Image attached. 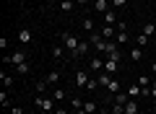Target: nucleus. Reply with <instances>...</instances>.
<instances>
[{"mask_svg":"<svg viewBox=\"0 0 156 114\" xmlns=\"http://www.w3.org/2000/svg\"><path fill=\"white\" fill-rule=\"evenodd\" d=\"M29 70H31L29 60H26V62H21V65H13V73H16V75H29Z\"/></svg>","mask_w":156,"mask_h":114,"instance_id":"9d476101","label":"nucleus"},{"mask_svg":"<svg viewBox=\"0 0 156 114\" xmlns=\"http://www.w3.org/2000/svg\"><path fill=\"white\" fill-rule=\"evenodd\" d=\"M128 96H130V98H138V96H143V88H140L138 83H133V86H130V91H128Z\"/></svg>","mask_w":156,"mask_h":114,"instance_id":"a211bd4d","label":"nucleus"},{"mask_svg":"<svg viewBox=\"0 0 156 114\" xmlns=\"http://www.w3.org/2000/svg\"><path fill=\"white\" fill-rule=\"evenodd\" d=\"M73 114H86V112H83V109H76V112H73Z\"/></svg>","mask_w":156,"mask_h":114,"instance_id":"4c0bfd02","label":"nucleus"},{"mask_svg":"<svg viewBox=\"0 0 156 114\" xmlns=\"http://www.w3.org/2000/svg\"><path fill=\"white\" fill-rule=\"evenodd\" d=\"M73 109H83V98H70Z\"/></svg>","mask_w":156,"mask_h":114,"instance_id":"2f4dec72","label":"nucleus"},{"mask_svg":"<svg viewBox=\"0 0 156 114\" xmlns=\"http://www.w3.org/2000/svg\"><path fill=\"white\" fill-rule=\"evenodd\" d=\"M112 78H115V75H109V73H99V75H96V81H99V86H101V88H107Z\"/></svg>","mask_w":156,"mask_h":114,"instance_id":"2eb2a0df","label":"nucleus"},{"mask_svg":"<svg viewBox=\"0 0 156 114\" xmlns=\"http://www.w3.org/2000/svg\"><path fill=\"white\" fill-rule=\"evenodd\" d=\"M50 86H57V81H60V70H52V73H47V78H44Z\"/></svg>","mask_w":156,"mask_h":114,"instance_id":"dca6fc26","label":"nucleus"},{"mask_svg":"<svg viewBox=\"0 0 156 114\" xmlns=\"http://www.w3.org/2000/svg\"><path fill=\"white\" fill-rule=\"evenodd\" d=\"M140 109H138V98H130L128 104H125V114H138Z\"/></svg>","mask_w":156,"mask_h":114,"instance_id":"9b49d317","label":"nucleus"},{"mask_svg":"<svg viewBox=\"0 0 156 114\" xmlns=\"http://www.w3.org/2000/svg\"><path fill=\"white\" fill-rule=\"evenodd\" d=\"M86 83H89V73H86V70H78L76 73V86L78 88H86Z\"/></svg>","mask_w":156,"mask_h":114,"instance_id":"0eeeda50","label":"nucleus"},{"mask_svg":"<svg viewBox=\"0 0 156 114\" xmlns=\"http://www.w3.org/2000/svg\"><path fill=\"white\" fill-rule=\"evenodd\" d=\"M52 98H55V101H62V98H65V91H62V88H55V91H52Z\"/></svg>","mask_w":156,"mask_h":114,"instance_id":"bb28decb","label":"nucleus"},{"mask_svg":"<svg viewBox=\"0 0 156 114\" xmlns=\"http://www.w3.org/2000/svg\"><path fill=\"white\" fill-rule=\"evenodd\" d=\"M86 88H89V91H96V88H101V86H99V81H96V75H91V78H89Z\"/></svg>","mask_w":156,"mask_h":114,"instance_id":"393cba45","label":"nucleus"},{"mask_svg":"<svg viewBox=\"0 0 156 114\" xmlns=\"http://www.w3.org/2000/svg\"><path fill=\"white\" fill-rule=\"evenodd\" d=\"M104 73H109V75H117V73H120V62L107 57V60H104Z\"/></svg>","mask_w":156,"mask_h":114,"instance_id":"20e7f679","label":"nucleus"},{"mask_svg":"<svg viewBox=\"0 0 156 114\" xmlns=\"http://www.w3.org/2000/svg\"><path fill=\"white\" fill-rule=\"evenodd\" d=\"M47 86H50V83H47L44 78H42V81H37V83H34V91H37V93H44V91H47Z\"/></svg>","mask_w":156,"mask_h":114,"instance_id":"4be33fe9","label":"nucleus"},{"mask_svg":"<svg viewBox=\"0 0 156 114\" xmlns=\"http://www.w3.org/2000/svg\"><path fill=\"white\" fill-rule=\"evenodd\" d=\"M128 39H130V36H128V31H117V36H115V42L120 44V47H122V44L128 42Z\"/></svg>","mask_w":156,"mask_h":114,"instance_id":"b1692460","label":"nucleus"},{"mask_svg":"<svg viewBox=\"0 0 156 114\" xmlns=\"http://www.w3.org/2000/svg\"><path fill=\"white\" fill-rule=\"evenodd\" d=\"M0 104H3V106H8V109H11V106H13V104H11V98H8V96H5V91L0 93Z\"/></svg>","mask_w":156,"mask_h":114,"instance_id":"c85d7f7f","label":"nucleus"},{"mask_svg":"<svg viewBox=\"0 0 156 114\" xmlns=\"http://www.w3.org/2000/svg\"><path fill=\"white\" fill-rule=\"evenodd\" d=\"M5 60V65H21V62H26V54L21 52V49H16V52H11L8 57H3Z\"/></svg>","mask_w":156,"mask_h":114,"instance_id":"7ed1b4c3","label":"nucleus"},{"mask_svg":"<svg viewBox=\"0 0 156 114\" xmlns=\"http://www.w3.org/2000/svg\"><path fill=\"white\" fill-rule=\"evenodd\" d=\"M62 54H65V47H62V44H57V47L52 49V57H55V60H62Z\"/></svg>","mask_w":156,"mask_h":114,"instance_id":"5701e85b","label":"nucleus"},{"mask_svg":"<svg viewBox=\"0 0 156 114\" xmlns=\"http://www.w3.org/2000/svg\"><path fill=\"white\" fill-rule=\"evenodd\" d=\"M83 112H86V114H99L96 101H91V98H89V101H83Z\"/></svg>","mask_w":156,"mask_h":114,"instance_id":"ddd939ff","label":"nucleus"},{"mask_svg":"<svg viewBox=\"0 0 156 114\" xmlns=\"http://www.w3.org/2000/svg\"><path fill=\"white\" fill-rule=\"evenodd\" d=\"M122 5H128V0H112V8H122Z\"/></svg>","mask_w":156,"mask_h":114,"instance_id":"473e14b6","label":"nucleus"},{"mask_svg":"<svg viewBox=\"0 0 156 114\" xmlns=\"http://www.w3.org/2000/svg\"><path fill=\"white\" fill-rule=\"evenodd\" d=\"M99 114H109V112H107V109H99Z\"/></svg>","mask_w":156,"mask_h":114,"instance_id":"ea45409f","label":"nucleus"},{"mask_svg":"<svg viewBox=\"0 0 156 114\" xmlns=\"http://www.w3.org/2000/svg\"><path fill=\"white\" fill-rule=\"evenodd\" d=\"M0 78H3V86H5V88H11V86H13V78H11V75H5V73H3Z\"/></svg>","mask_w":156,"mask_h":114,"instance_id":"7c9ffc66","label":"nucleus"},{"mask_svg":"<svg viewBox=\"0 0 156 114\" xmlns=\"http://www.w3.org/2000/svg\"><path fill=\"white\" fill-rule=\"evenodd\" d=\"M135 44H138V47H146V44H148V36H146V34H140V36H135Z\"/></svg>","mask_w":156,"mask_h":114,"instance_id":"cd10ccee","label":"nucleus"},{"mask_svg":"<svg viewBox=\"0 0 156 114\" xmlns=\"http://www.w3.org/2000/svg\"><path fill=\"white\" fill-rule=\"evenodd\" d=\"M18 42L29 44V42H31V31H29V29H21V31H18Z\"/></svg>","mask_w":156,"mask_h":114,"instance_id":"f3484780","label":"nucleus"},{"mask_svg":"<svg viewBox=\"0 0 156 114\" xmlns=\"http://www.w3.org/2000/svg\"><path fill=\"white\" fill-rule=\"evenodd\" d=\"M83 29H86V31H94V18H86V21H83Z\"/></svg>","mask_w":156,"mask_h":114,"instance_id":"c756f323","label":"nucleus"},{"mask_svg":"<svg viewBox=\"0 0 156 114\" xmlns=\"http://www.w3.org/2000/svg\"><path fill=\"white\" fill-rule=\"evenodd\" d=\"M86 52H89V42H83V39H81V44L76 47V52H70V60H78V57H83Z\"/></svg>","mask_w":156,"mask_h":114,"instance_id":"39448f33","label":"nucleus"},{"mask_svg":"<svg viewBox=\"0 0 156 114\" xmlns=\"http://www.w3.org/2000/svg\"><path fill=\"white\" fill-rule=\"evenodd\" d=\"M101 36H104V39H115V36H117V26H107V23H104Z\"/></svg>","mask_w":156,"mask_h":114,"instance_id":"f8f14e48","label":"nucleus"},{"mask_svg":"<svg viewBox=\"0 0 156 114\" xmlns=\"http://www.w3.org/2000/svg\"><path fill=\"white\" fill-rule=\"evenodd\" d=\"M60 44L68 49V52H76V47L81 44V39H78V36H73V34H62V36H60Z\"/></svg>","mask_w":156,"mask_h":114,"instance_id":"f03ea898","label":"nucleus"},{"mask_svg":"<svg viewBox=\"0 0 156 114\" xmlns=\"http://www.w3.org/2000/svg\"><path fill=\"white\" fill-rule=\"evenodd\" d=\"M109 101H112V104H120V106H125V104L130 101V96H128V93H122V91H120V93H115V96H112Z\"/></svg>","mask_w":156,"mask_h":114,"instance_id":"1a4fd4ad","label":"nucleus"},{"mask_svg":"<svg viewBox=\"0 0 156 114\" xmlns=\"http://www.w3.org/2000/svg\"><path fill=\"white\" fill-rule=\"evenodd\" d=\"M94 11L104 16V13L109 11V0H94Z\"/></svg>","mask_w":156,"mask_h":114,"instance_id":"6e6552de","label":"nucleus"},{"mask_svg":"<svg viewBox=\"0 0 156 114\" xmlns=\"http://www.w3.org/2000/svg\"><path fill=\"white\" fill-rule=\"evenodd\" d=\"M148 114H154V112H148Z\"/></svg>","mask_w":156,"mask_h":114,"instance_id":"79ce46f5","label":"nucleus"},{"mask_svg":"<svg viewBox=\"0 0 156 114\" xmlns=\"http://www.w3.org/2000/svg\"><path fill=\"white\" fill-rule=\"evenodd\" d=\"M104 23H107V26H117V16H115V11H107V13H104Z\"/></svg>","mask_w":156,"mask_h":114,"instance_id":"aec40b11","label":"nucleus"},{"mask_svg":"<svg viewBox=\"0 0 156 114\" xmlns=\"http://www.w3.org/2000/svg\"><path fill=\"white\" fill-rule=\"evenodd\" d=\"M55 112H57V114H68V112H65V109H55Z\"/></svg>","mask_w":156,"mask_h":114,"instance_id":"e433bc0d","label":"nucleus"},{"mask_svg":"<svg viewBox=\"0 0 156 114\" xmlns=\"http://www.w3.org/2000/svg\"><path fill=\"white\" fill-rule=\"evenodd\" d=\"M60 8H62L65 13H70L73 8H76V3H73V0H62V3H60Z\"/></svg>","mask_w":156,"mask_h":114,"instance_id":"a878e982","label":"nucleus"},{"mask_svg":"<svg viewBox=\"0 0 156 114\" xmlns=\"http://www.w3.org/2000/svg\"><path fill=\"white\" fill-rule=\"evenodd\" d=\"M11 114H23V112H21V106H11Z\"/></svg>","mask_w":156,"mask_h":114,"instance_id":"72a5a7b5","label":"nucleus"},{"mask_svg":"<svg viewBox=\"0 0 156 114\" xmlns=\"http://www.w3.org/2000/svg\"><path fill=\"white\" fill-rule=\"evenodd\" d=\"M140 57H143V47H138V44H135V47H130V60L138 62Z\"/></svg>","mask_w":156,"mask_h":114,"instance_id":"4468645a","label":"nucleus"},{"mask_svg":"<svg viewBox=\"0 0 156 114\" xmlns=\"http://www.w3.org/2000/svg\"><path fill=\"white\" fill-rule=\"evenodd\" d=\"M140 34H146V36H154V34H156V23H143V29H140Z\"/></svg>","mask_w":156,"mask_h":114,"instance_id":"6ab92c4d","label":"nucleus"},{"mask_svg":"<svg viewBox=\"0 0 156 114\" xmlns=\"http://www.w3.org/2000/svg\"><path fill=\"white\" fill-rule=\"evenodd\" d=\"M151 73H154V75H156V62H154V65H151Z\"/></svg>","mask_w":156,"mask_h":114,"instance_id":"58836bf2","label":"nucleus"},{"mask_svg":"<svg viewBox=\"0 0 156 114\" xmlns=\"http://www.w3.org/2000/svg\"><path fill=\"white\" fill-rule=\"evenodd\" d=\"M34 106H37L42 114L55 112V98H52V96H44V93H37V98H34Z\"/></svg>","mask_w":156,"mask_h":114,"instance_id":"f257e3e1","label":"nucleus"},{"mask_svg":"<svg viewBox=\"0 0 156 114\" xmlns=\"http://www.w3.org/2000/svg\"><path fill=\"white\" fill-rule=\"evenodd\" d=\"M91 70L96 73V75H99V73H104V60H101V57H91Z\"/></svg>","mask_w":156,"mask_h":114,"instance_id":"423d86ee","label":"nucleus"},{"mask_svg":"<svg viewBox=\"0 0 156 114\" xmlns=\"http://www.w3.org/2000/svg\"><path fill=\"white\" fill-rule=\"evenodd\" d=\"M107 91H109L112 96H115V93H120V81H117V78H112L109 86H107Z\"/></svg>","mask_w":156,"mask_h":114,"instance_id":"412c9836","label":"nucleus"},{"mask_svg":"<svg viewBox=\"0 0 156 114\" xmlns=\"http://www.w3.org/2000/svg\"><path fill=\"white\" fill-rule=\"evenodd\" d=\"M151 96L156 98V83H151Z\"/></svg>","mask_w":156,"mask_h":114,"instance_id":"f704fd0d","label":"nucleus"},{"mask_svg":"<svg viewBox=\"0 0 156 114\" xmlns=\"http://www.w3.org/2000/svg\"><path fill=\"white\" fill-rule=\"evenodd\" d=\"M76 3H78V5H86V3H89V0H76Z\"/></svg>","mask_w":156,"mask_h":114,"instance_id":"c9c22d12","label":"nucleus"},{"mask_svg":"<svg viewBox=\"0 0 156 114\" xmlns=\"http://www.w3.org/2000/svg\"><path fill=\"white\" fill-rule=\"evenodd\" d=\"M47 114H57V112H47Z\"/></svg>","mask_w":156,"mask_h":114,"instance_id":"a19ab883","label":"nucleus"}]
</instances>
